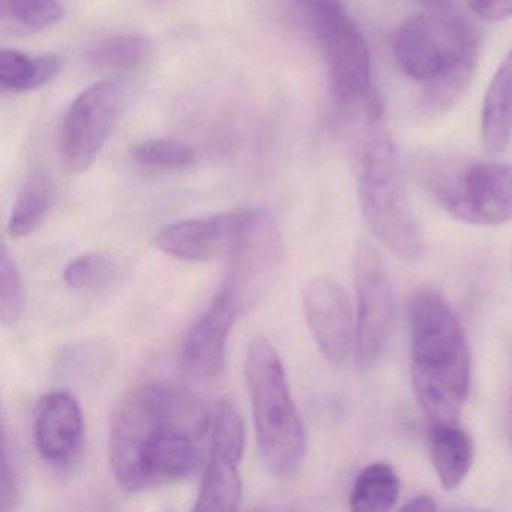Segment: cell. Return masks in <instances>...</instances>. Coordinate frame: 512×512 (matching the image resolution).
I'll return each instance as SVG.
<instances>
[{"label": "cell", "mask_w": 512, "mask_h": 512, "mask_svg": "<svg viewBox=\"0 0 512 512\" xmlns=\"http://www.w3.org/2000/svg\"><path fill=\"white\" fill-rule=\"evenodd\" d=\"M253 208L191 218L169 224L155 235V245L167 256L187 262H208L229 256L241 238Z\"/></svg>", "instance_id": "7c38bea8"}, {"label": "cell", "mask_w": 512, "mask_h": 512, "mask_svg": "<svg viewBox=\"0 0 512 512\" xmlns=\"http://www.w3.org/2000/svg\"><path fill=\"white\" fill-rule=\"evenodd\" d=\"M482 146L490 155L505 151L512 137V49L494 74L481 115Z\"/></svg>", "instance_id": "2e32d148"}, {"label": "cell", "mask_w": 512, "mask_h": 512, "mask_svg": "<svg viewBox=\"0 0 512 512\" xmlns=\"http://www.w3.org/2000/svg\"><path fill=\"white\" fill-rule=\"evenodd\" d=\"M53 193L52 178L43 170H35L26 178L8 223L13 238H26L43 226L52 208Z\"/></svg>", "instance_id": "ac0fdd59"}, {"label": "cell", "mask_w": 512, "mask_h": 512, "mask_svg": "<svg viewBox=\"0 0 512 512\" xmlns=\"http://www.w3.org/2000/svg\"><path fill=\"white\" fill-rule=\"evenodd\" d=\"M241 302L221 287L209 307L194 320L182 340L181 358L184 367L202 379H217L226 367V347L230 329L239 314Z\"/></svg>", "instance_id": "5bb4252c"}, {"label": "cell", "mask_w": 512, "mask_h": 512, "mask_svg": "<svg viewBox=\"0 0 512 512\" xmlns=\"http://www.w3.org/2000/svg\"><path fill=\"white\" fill-rule=\"evenodd\" d=\"M412 385L431 424L457 422L469 394L470 355L463 326L437 290L421 287L409 301Z\"/></svg>", "instance_id": "7a4b0ae2"}, {"label": "cell", "mask_w": 512, "mask_h": 512, "mask_svg": "<svg viewBox=\"0 0 512 512\" xmlns=\"http://www.w3.org/2000/svg\"><path fill=\"white\" fill-rule=\"evenodd\" d=\"M304 313L320 353L343 365L355 346L356 323L346 292L337 281L317 277L304 290Z\"/></svg>", "instance_id": "4fadbf2b"}, {"label": "cell", "mask_w": 512, "mask_h": 512, "mask_svg": "<svg viewBox=\"0 0 512 512\" xmlns=\"http://www.w3.org/2000/svg\"><path fill=\"white\" fill-rule=\"evenodd\" d=\"M65 10L59 0H0V22L17 35H34L61 22Z\"/></svg>", "instance_id": "44dd1931"}, {"label": "cell", "mask_w": 512, "mask_h": 512, "mask_svg": "<svg viewBox=\"0 0 512 512\" xmlns=\"http://www.w3.org/2000/svg\"><path fill=\"white\" fill-rule=\"evenodd\" d=\"M428 191L458 220L496 226L512 218V164H440L425 175Z\"/></svg>", "instance_id": "52a82bcc"}, {"label": "cell", "mask_w": 512, "mask_h": 512, "mask_svg": "<svg viewBox=\"0 0 512 512\" xmlns=\"http://www.w3.org/2000/svg\"><path fill=\"white\" fill-rule=\"evenodd\" d=\"M61 70V59L53 55L31 56L10 49L0 52V85L5 91H34L55 80Z\"/></svg>", "instance_id": "d6986e66"}, {"label": "cell", "mask_w": 512, "mask_h": 512, "mask_svg": "<svg viewBox=\"0 0 512 512\" xmlns=\"http://www.w3.org/2000/svg\"><path fill=\"white\" fill-rule=\"evenodd\" d=\"M124 85L106 79L77 95L59 130V157L67 172L82 173L97 160L124 107Z\"/></svg>", "instance_id": "ba28073f"}, {"label": "cell", "mask_w": 512, "mask_h": 512, "mask_svg": "<svg viewBox=\"0 0 512 512\" xmlns=\"http://www.w3.org/2000/svg\"><path fill=\"white\" fill-rule=\"evenodd\" d=\"M115 269V262L104 254H83L65 266L62 278L71 289H92L103 284Z\"/></svg>", "instance_id": "d4e9b609"}, {"label": "cell", "mask_w": 512, "mask_h": 512, "mask_svg": "<svg viewBox=\"0 0 512 512\" xmlns=\"http://www.w3.org/2000/svg\"><path fill=\"white\" fill-rule=\"evenodd\" d=\"M131 157L148 169L182 170L193 166L196 152L179 140L152 139L134 146Z\"/></svg>", "instance_id": "603a6c76"}, {"label": "cell", "mask_w": 512, "mask_h": 512, "mask_svg": "<svg viewBox=\"0 0 512 512\" xmlns=\"http://www.w3.org/2000/svg\"><path fill=\"white\" fill-rule=\"evenodd\" d=\"M25 289L19 268L8 248L0 250V319L4 326H14L22 319Z\"/></svg>", "instance_id": "cb8c5ba5"}, {"label": "cell", "mask_w": 512, "mask_h": 512, "mask_svg": "<svg viewBox=\"0 0 512 512\" xmlns=\"http://www.w3.org/2000/svg\"><path fill=\"white\" fill-rule=\"evenodd\" d=\"M151 52V43L142 35H115L95 43L89 49L88 59L100 70L127 73L142 67Z\"/></svg>", "instance_id": "7402d4cb"}, {"label": "cell", "mask_w": 512, "mask_h": 512, "mask_svg": "<svg viewBox=\"0 0 512 512\" xmlns=\"http://www.w3.org/2000/svg\"><path fill=\"white\" fill-rule=\"evenodd\" d=\"M85 421L82 407L68 391L44 395L35 409V448L44 460L67 463L82 448Z\"/></svg>", "instance_id": "9a60e30c"}, {"label": "cell", "mask_w": 512, "mask_h": 512, "mask_svg": "<svg viewBox=\"0 0 512 512\" xmlns=\"http://www.w3.org/2000/svg\"><path fill=\"white\" fill-rule=\"evenodd\" d=\"M244 448V421L232 401L223 400L215 415L208 463L194 511L233 512L239 508L242 500L239 463Z\"/></svg>", "instance_id": "8fae6325"}, {"label": "cell", "mask_w": 512, "mask_h": 512, "mask_svg": "<svg viewBox=\"0 0 512 512\" xmlns=\"http://www.w3.org/2000/svg\"><path fill=\"white\" fill-rule=\"evenodd\" d=\"M413 2H418L427 8H440L449 5V0H413Z\"/></svg>", "instance_id": "f1b7e54d"}, {"label": "cell", "mask_w": 512, "mask_h": 512, "mask_svg": "<svg viewBox=\"0 0 512 512\" xmlns=\"http://www.w3.org/2000/svg\"><path fill=\"white\" fill-rule=\"evenodd\" d=\"M356 338L362 367L382 356L391 335L394 296L383 257L373 244L362 241L355 256Z\"/></svg>", "instance_id": "9c48e42d"}, {"label": "cell", "mask_w": 512, "mask_h": 512, "mask_svg": "<svg viewBox=\"0 0 512 512\" xmlns=\"http://www.w3.org/2000/svg\"><path fill=\"white\" fill-rule=\"evenodd\" d=\"M310 17L325 55L329 92L341 110L365 109L374 101L370 50L341 0H295Z\"/></svg>", "instance_id": "8992f818"}, {"label": "cell", "mask_w": 512, "mask_h": 512, "mask_svg": "<svg viewBox=\"0 0 512 512\" xmlns=\"http://www.w3.org/2000/svg\"><path fill=\"white\" fill-rule=\"evenodd\" d=\"M401 70L425 83L424 110L440 113L454 106L469 86L479 56V34L457 11L428 8L409 17L394 37Z\"/></svg>", "instance_id": "3957f363"}, {"label": "cell", "mask_w": 512, "mask_h": 512, "mask_svg": "<svg viewBox=\"0 0 512 512\" xmlns=\"http://www.w3.org/2000/svg\"><path fill=\"white\" fill-rule=\"evenodd\" d=\"M431 463L445 490H454L469 475L475 458V446L466 430L457 422L433 425L428 440Z\"/></svg>", "instance_id": "e0dca14e"}, {"label": "cell", "mask_w": 512, "mask_h": 512, "mask_svg": "<svg viewBox=\"0 0 512 512\" xmlns=\"http://www.w3.org/2000/svg\"><path fill=\"white\" fill-rule=\"evenodd\" d=\"M467 5L485 22H503L512 17V0H467Z\"/></svg>", "instance_id": "4316f807"}, {"label": "cell", "mask_w": 512, "mask_h": 512, "mask_svg": "<svg viewBox=\"0 0 512 512\" xmlns=\"http://www.w3.org/2000/svg\"><path fill=\"white\" fill-rule=\"evenodd\" d=\"M2 473H0V509L11 511L16 508L20 494V460L16 443L8 434L7 427L2 431Z\"/></svg>", "instance_id": "484cf974"}, {"label": "cell", "mask_w": 512, "mask_h": 512, "mask_svg": "<svg viewBox=\"0 0 512 512\" xmlns=\"http://www.w3.org/2000/svg\"><path fill=\"white\" fill-rule=\"evenodd\" d=\"M358 194L365 221L380 244L398 259H418L424 233L407 200L397 145L377 101L365 112L359 137Z\"/></svg>", "instance_id": "277c9868"}, {"label": "cell", "mask_w": 512, "mask_h": 512, "mask_svg": "<svg viewBox=\"0 0 512 512\" xmlns=\"http://www.w3.org/2000/svg\"><path fill=\"white\" fill-rule=\"evenodd\" d=\"M400 496V479L391 466L374 463L365 467L350 494V508L359 512H385L394 508Z\"/></svg>", "instance_id": "ffe728a7"}, {"label": "cell", "mask_w": 512, "mask_h": 512, "mask_svg": "<svg viewBox=\"0 0 512 512\" xmlns=\"http://www.w3.org/2000/svg\"><path fill=\"white\" fill-rule=\"evenodd\" d=\"M223 289L241 302L244 311L257 304L283 262V239L272 215L253 208L250 220L229 254Z\"/></svg>", "instance_id": "30bf717a"}, {"label": "cell", "mask_w": 512, "mask_h": 512, "mask_svg": "<svg viewBox=\"0 0 512 512\" xmlns=\"http://www.w3.org/2000/svg\"><path fill=\"white\" fill-rule=\"evenodd\" d=\"M211 431L208 410L193 392L167 380L140 383L113 415L110 469L130 493L190 478Z\"/></svg>", "instance_id": "6da1fadb"}, {"label": "cell", "mask_w": 512, "mask_h": 512, "mask_svg": "<svg viewBox=\"0 0 512 512\" xmlns=\"http://www.w3.org/2000/svg\"><path fill=\"white\" fill-rule=\"evenodd\" d=\"M245 379L260 455L275 476L289 478L304 463L307 431L290 394L283 361L268 338L259 335L248 344Z\"/></svg>", "instance_id": "5b68a950"}, {"label": "cell", "mask_w": 512, "mask_h": 512, "mask_svg": "<svg viewBox=\"0 0 512 512\" xmlns=\"http://www.w3.org/2000/svg\"><path fill=\"white\" fill-rule=\"evenodd\" d=\"M404 509H406V511L428 512L436 511L437 506L430 496H418L410 500V502L404 506Z\"/></svg>", "instance_id": "83f0119b"}]
</instances>
